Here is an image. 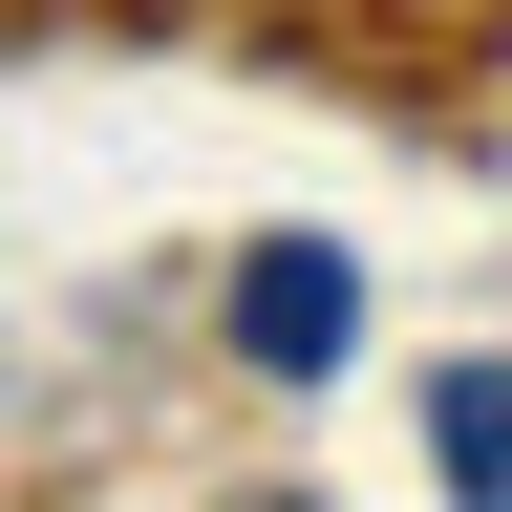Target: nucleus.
Masks as SVG:
<instances>
[{"label":"nucleus","instance_id":"f03ea898","mask_svg":"<svg viewBox=\"0 0 512 512\" xmlns=\"http://www.w3.org/2000/svg\"><path fill=\"white\" fill-rule=\"evenodd\" d=\"M427 470L448 491H512V363H448L427 384Z\"/></svg>","mask_w":512,"mask_h":512},{"label":"nucleus","instance_id":"f257e3e1","mask_svg":"<svg viewBox=\"0 0 512 512\" xmlns=\"http://www.w3.org/2000/svg\"><path fill=\"white\" fill-rule=\"evenodd\" d=\"M342 342H363V278H342L320 235H278V256L235 278V363H256V384H320Z\"/></svg>","mask_w":512,"mask_h":512}]
</instances>
